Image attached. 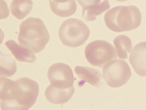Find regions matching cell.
<instances>
[{"mask_svg": "<svg viewBox=\"0 0 146 110\" xmlns=\"http://www.w3.org/2000/svg\"><path fill=\"white\" fill-rule=\"evenodd\" d=\"M39 93L38 83L27 77L13 81L0 77L2 110H27L35 103Z\"/></svg>", "mask_w": 146, "mask_h": 110, "instance_id": "1", "label": "cell"}, {"mask_svg": "<svg viewBox=\"0 0 146 110\" xmlns=\"http://www.w3.org/2000/svg\"><path fill=\"white\" fill-rule=\"evenodd\" d=\"M18 36L19 44L35 53L42 51L50 39L43 21L38 18L30 17L20 25Z\"/></svg>", "mask_w": 146, "mask_h": 110, "instance_id": "2", "label": "cell"}, {"mask_svg": "<svg viewBox=\"0 0 146 110\" xmlns=\"http://www.w3.org/2000/svg\"><path fill=\"white\" fill-rule=\"evenodd\" d=\"M104 20L107 27L118 33L134 30L140 25L141 13L137 7L133 5L113 7L105 14Z\"/></svg>", "mask_w": 146, "mask_h": 110, "instance_id": "3", "label": "cell"}, {"mask_svg": "<svg viewBox=\"0 0 146 110\" xmlns=\"http://www.w3.org/2000/svg\"><path fill=\"white\" fill-rule=\"evenodd\" d=\"M90 33L89 28L84 23L74 18L64 21L58 31L59 38L62 43L72 47H77L84 44Z\"/></svg>", "mask_w": 146, "mask_h": 110, "instance_id": "4", "label": "cell"}, {"mask_svg": "<svg viewBox=\"0 0 146 110\" xmlns=\"http://www.w3.org/2000/svg\"><path fill=\"white\" fill-rule=\"evenodd\" d=\"M85 55L89 63L101 68L117 58L115 47L107 41L100 40L88 43L85 48Z\"/></svg>", "mask_w": 146, "mask_h": 110, "instance_id": "5", "label": "cell"}, {"mask_svg": "<svg viewBox=\"0 0 146 110\" xmlns=\"http://www.w3.org/2000/svg\"><path fill=\"white\" fill-rule=\"evenodd\" d=\"M104 78L108 85L114 88L119 87L127 83L131 76L130 68L125 60H114L103 67Z\"/></svg>", "mask_w": 146, "mask_h": 110, "instance_id": "6", "label": "cell"}, {"mask_svg": "<svg viewBox=\"0 0 146 110\" xmlns=\"http://www.w3.org/2000/svg\"><path fill=\"white\" fill-rule=\"evenodd\" d=\"M47 75L50 84L53 87L59 89L75 92L73 73L68 65L60 62L54 64L49 67Z\"/></svg>", "mask_w": 146, "mask_h": 110, "instance_id": "7", "label": "cell"}, {"mask_svg": "<svg viewBox=\"0 0 146 110\" xmlns=\"http://www.w3.org/2000/svg\"><path fill=\"white\" fill-rule=\"evenodd\" d=\"M129 62L139 75L146 76V41L139 43L133 48L129 57Z\"/></svg>", "mask_w": 146, "mask_h": 110, "instance_id": "8", "label": "cell"}, {"mask_svg": "<svg viewBox=\"0 0 146 110\" xmlns=\"http://www.w3.org/2000/svg\"><path fill=\"white\" fill-rule=\"evenodd\" d=\"M74 70L78 77L81 80L78 85L82 86L87 82L93 86L99 88L104 84L101 73L96 69L77 66L75 67Z\"/></svg>", "mask_w": 146, "mask_h": 110, "instance_id": "9", "label": "cell"}, {"mask_svg": "<svg viewBox=\"0 0 146 110\" xmlns=\"http://www.w3.org/2000/svg\"><path fill=\"white\" fill-rule=\"evenodd\" d=\"M5 45L18 61L33 63L36 59L35 55L31 50L18 45L14 41L10 40L6 41Z\"/></svg>", "mask_w": 146, "mask_h": 110, "instance_id": "10", "label": "cell"}, {"mask_svg": "<svg viewBox=\"0 0 146 110\" xmlns=\"http://www.w3.org/2000/svg\"><path fill=\"white\" fill-rule=\"evenodd\" d=\"M74 92L56 88L50 84L46 88L45 97L50 103L55 104H62L71 98Z\"/></svg>", "mask_w": 146, "mask_h": 110, "instance_id": "11", "label": "cell"}, {"mask_svg": "<svg viewBox=\"0 0 146 110\" xmlns=\"http://www.w3.org/2000/svg\"><path fill=\"white\" fill-rule=\"evenodd\" d=\"M31 0H13L10 9L12 14L19 19H22L28 15L33 8Z\"/></svg>", "mask_w": 146, "mask_h": 110, "instance_id": "12", "label": "cell"}, {"mask_svg": "<svg viewBox=\"0 0 146 110\" xmlns=\"http://www.w3.org/2000/svg\"><path fill=\"white\" fill-rule=\"evenodd\" d=\"M110 6L108 0H104L98 4L83 7L82 8V18L87 21H95L96 16L108 10Z\"/></svg>", "mask_w": 146, "mask_h": 110, "instance_id": "13", "label": "cell"}, {"mask_svg": "<svg viewBox=\"0 0 146 110\" xmlns=\"http://www.w3.org/2000/svg\"><path fill=\"white\" fill-rule=\"evenodd\" d=\"M113 42L116 47L118 57L127 59V53L129 54L132 49V45L131 39L126 35H121L116 37Z\"/></svg>", "mask_w": 146, "mask_h": 110, "instance_id": "14", "label": "cell"}, {"mask_svg": "<svg viewBox=\"0 0 146 110\" xmlns=\"http://www.w3.org/2000/svg\"><path fill=\"white\" fill-rule=\"evenodd\" d=\"M17 70L15 60L10 54L1 56L0 77H11L16 72Z\"/></svg>", "mask_w": 146, "mask_h": 110, "instance_id": "15", "label": "cell"}, {"mask_svg": "<svg viewBox=\"0 0 146 110\" xmlns=\"http://www.w3.org/2000/svg\"><path fill=\"white\" fill-rule=\"evenodd\" d=\"M80 5L86 7L96 5L100 3L101 0H76Z\"/></svg>", "mask_w": 146, "mask_h": 110, "instance_id": "16", "label": "cell"}, {"mask_svg": "<svg viewBox=\"0 0 146 110\" xmlns=\"http://www.w3.org/2000/svg\"><path fill=\"white\" fill-rule=\"evenodd\" d=\"M51 1L54 4L60 5H77L75 0H51Z\"/></svg>", "mask_w": 146, "mask_h": 110, "instance_id": "17", "label": "cell"}, {"mask_svg": "<svg viewBox=\"0 0 146 110\" xmlns=\"http://www.w3.org/2000/svg\"><path fill=\"white\" fill-rule=\"evenodd\" d=\"M115 0L117 1H119V2H124V1H127L128 0Z\"/></svg>", "mask_w": 146, "mask_h": 110, "instance_id": "18", "label": "cell"}]
</instances>
